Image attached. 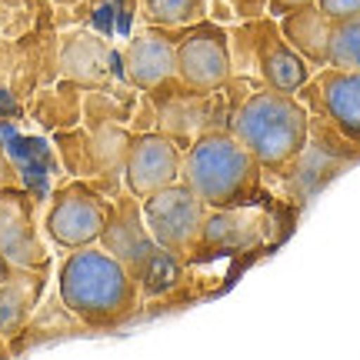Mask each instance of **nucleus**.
Listing matches in <instances>:
<instances>
[{
    "mask_svg": "<svg viewBox=\"0 0 360 360\" xmlns=\"http://www.w3.org/2000/svg\"><path fill=\"white\" fill-rule=\"evenodd\" d=\"M60 300L90 327H110L137 307V283L117 254L77 247L60 264Z\"/></svg>",
    "mask_w": 360,
    "mask_h": 360,
    "instance_id": "1",
    "label": "nucleus"
},
{
    "mask_svg": "<svg viewBox=\"0 0 360 360\" xmlns=\"http://www.w3.org/2000/svg\"><path fill=\"white\" fill-rule=\"evenodd\" d=\"M231 134L257 157L260 167H287L307 150L310 117L294 94L264 87L237 107Z\"/></svg>",
    "mask_w": 360,
    "mask_h": 360,
    "instance_id": "2",
    "label": "nucleus"
},
{
    "mask_svg": "<svg viewBox=\"0 0 360 360\" xmlns=\"http://www.w3.org/2000/svg\"><path fill=\"white\" fill-rule=\"evenodd\" d=\"M180 174L207 207L231 210L254 193L260 180V160L231 130H210L193 141Z\"/></svg>",
    "mask_w": 360,
    "mask_h": 360,
    "instance_id": "3",
    "label": "nucleus"
},
{
    "mask_svg": "<svg viewBox=\"0 0 360 360\" xmlns=\"http://www.w3.org/2000/svg\"><path fill=\"white\" fill-rule=\"evenodd\" d=\"M141 214H143L147 237L174 260L187 257L193 247H197V240L204 237L207 204L187 184H177V180H174L167 187L147 193Z\"/></svg>",
    "mask_w": 360,
    "mask_h": 360,
    "instance_id": "4",
    "label": "nucleus"
},
{
    "mask_svg": "<svg viewBox=\"0 0 360 360\" xmlns=\"http://www.w3.org/2000/svg\"><path fill=\"white\" fill-rule=\"evenodd\" d=\"M110 224V207L101 193H94L87 184H70L53 197L51 210H47V237L64 250H77V247L97 244Z\"/></svg>",
    "mask_w": 360,
    "mask_h": 360,
    "instance_id": "5",
    "label": "nucleus"
},
{
    "mask_svg": "<svg viewBox=\"0 0 360 360\" xmlns=\"http://www.w3.org/2000/svg\"><path fill=\"white\" fill-rule=\"evenodd\" d=\"M227 34L214 24H193L177 44V77L193 94H210L231 80Z\"/></svg>",
    "mask_w": 360,
    "mask_h": 360,
    "instance_id": "6",
    "label": "nucleus"
},
{
    "mask_svg": "<svg viewBox=\"0 0 360 360\" xmlns=\"http://www.w3.org/2000/svg\"><path fill=\"white\" fill-rule=\"evenodd\" d=\"M184 170V154L174 137L167 134H141L127 143L124 154V177L134 197H147V193L160 191L180 177Z\"/></svg>",
    "mask_w": 360,
    "mask_h": 360,
    "instance_id": "7",
    "label": "nucleus"
},
{
    "mask_svg": "<svg viewBox=\"0 0 360 360\" xmlns=\"http://www.w3.org/2000/svg\"><path fill=\"white\" fill-rule=\"evenodd\" d=\"M317 101L330 127L360 147V70H323L317 77Z\"/></svg>",
    "mask_w": 360,
    "mask_h": 360,
    "instance_id": "8",
    "label": "nucleus"
},
{
    "mask_svg": "<svg viewBox=\"0 0 360 360\" xmlns=\"http://www.w3.org/2000/svg\"><path fill=\"white\" fill-rule=\"evenodd\" d=\"M124 67L134 87L157 90L177 74V47L164 34H137L124 53Z\"/></svg>",
    "mask_w": 360,
    "mask_h": 360,
    "instance_id": "9",
    "label": "nucleus"
},
{
    "mask_svg": "<svg viewBox=\"0 0 360 360\" xmlns=\"http://www.w3.org/2000/svg\"><path fill=\"white\" fill-rule=\"evenodd\" d=\"M0 260L7 267H37L44 260L20 197H0Z\"/></svg>",
    "mask_w": 360,
    "mask_h": 360,
    "instance_id": "10",
    "label": "nucleus"
},
{
    "mask_svg": "<svg viewBox=\"0 0 360 360\" xmlns=\"http://www.w3.org/2000/svg\"><path fill=\"white\" fill-rule=\"evenodd\" d=\"M330 24H334V20H327V17L317 11V4H310V7L283 13L281 34L307 64L327 67V37H330Z\"/></svg>",
    "mask_w": 360,
    "mask_h": 360,
    "instance_id": "11",
    "label": "nucleus"
},
{
    "mask_svg": "<svg viewBox=\"0 0 360 360\" xmlns=\"http://www.w3.org/2000/svg\"><path fill=\"white\" fill-rule=\"evenodd\" d=\"M260 74L267 80V87L297 94L310 80V64L283 37L270 34L267 40H260Z\"/></svg>",
    "mask_w": 360,
    "mask_h": 360,
    "instance_id": "12",
    "label": "nucleus"
},
{
    "mask_svg": "<svg viewBox=\"0 0 360 360\" xmlns=\"http://www.w3.org/2000/svg\"><path fill=\"white\" fill-rule=\"evenodd\" d=\"M40 277L34 267H11V277L0 281V337L17 334L37 304Z\"/></svg>",
    "mask_w": 360,
    "mask_h": 360,
    "instance_id": "13",
    "label": "nucleus"
},
{
    "mask_svg": "<svg viewBox=\"0 0 360 360\" xmlns=\"http://www.w3.org/2000/svg\"><path fill=\"white\" fill-rule=\"evenodd\" d=\"M103 64H107V47H103L97 37L90 34H80V37H70L64 47V70L77 80H94L103 77Z\"/></svg>",
    "mask_w": 360,
    "mask_h": 360,
    "instance_id": "14",
    "label": "nucleus"
},
{
    "mask_svg": "<svg viewBox=\"0 0 360 360\" xmlns=\"http://www.w3.org/2000/svg\"><path fill=\"white\" fill-rule=\"evenodd\" d=\"M327 67L360 70V17L334 20L327 37Z\"/></svg>",
    "mask_w": 360,
    "mask_h": 360,
    "instance_id": "15",
    "label": "nucleus"
},
{
    "mask_svg": "<svg viewBox=\"0 0 360 360\" xmlns=\"http://www.w3.org/2000/svg\"><path fill=\"white\" fill-rule=\"evenodd\" d=\"M204 0H143V17L154 27H193L204 20Z\"/></svg>",
    "mask_w": 360,
    "mask_h": 360,
    "instance_id": "16",
    "label": "nucleus"
},
{
    "mask_svg": "<svg viewBox=\"0 0 360 360\" xmlns=\"http://www.w3.org/2000/svg\"><path fill=\"white\" fill-rule=\"evenodd\" d=\"M317 11L327 20H347V17H360V0H317Z\"/></svg>",
    "mask_w": 360,
    "mask_h": 360,
    "instance_id": "17",
    "label": "nucleus"
},
{
    "mask_svg": "<svg viewBox=\"0 0 360 360\" xmlns=\"http://www.w3.org/2000/svg\"><path fill=\"white\" fill-rule=\"evenodd\" d=\"M310 4H317V0H270V11L283 17V13L290 11H300V7H310Z\"/></svg>",
    "mask_w": 360,
    "mask_h": 360,
    "instance_id": "18",
    "label": "nucleus"
},
{
    "mask_svg": "<svg viewBox=\"0 0 360 360\" xmlns=\"http://www.w3.org/2000/svg\"><path fill=\"white\" fill-rule=\"evenodd\" d=\"M7 180H11V167H7V160L0 157V187H4Z\"/></svg>",
    "mask_w": 360,
    "mask_h": 360,
    "instance_id": "19",
    "label": "nucleus"
},
{
    "mask_svg": "<svg viewBox=\"0 0 360 360\" xmlns=\"http://www.w3.org/2000/svg\"><path fill=\"white\" fill-rule=\"evenodd\" d=\"M0 354H4V344H0Z\"/></svg>",
    "mask_w": 360,
    "mask_h": 360,
    "instance_id": "20",
    "label": "nucleus"
}]
</instances>
